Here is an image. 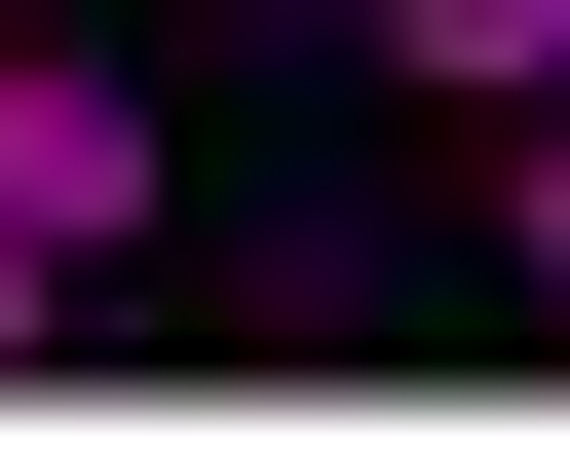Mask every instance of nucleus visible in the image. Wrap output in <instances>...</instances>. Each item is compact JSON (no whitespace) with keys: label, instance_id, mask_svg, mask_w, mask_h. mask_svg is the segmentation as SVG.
Wrapping results in <instances>:
<instances>
[{"label":"nucleus","instance_id":"f257e3e1","mask_svg":"<svg viewBox=\"0 0 570 456\" xmlns=\"http://www.w3.org/2000/svg\"><path fill=\"white\" fill-rule=\"evenodd\" d=\"M0 228L39 267H153V77L115 39H0Z\"/></svg>","mask_w":570,"mask_h":456},{"label":"nucleus","instance_id":"7ed1b4c3","mask_svg":"<svg viewBox=\"0 0 570 456\" xmlns=\"http://www.w3.org/2000/svg\"><path fill=\"white\" fill-rule=\"evenodd\" d=\"M494 267H532V305H570V77H532V152H494Z\"/></svg>","mask_w":570,"mask_h":456},{"label":"nucleus","instance_id":"20e7f679","mask_svg":"<svg viewBox=\"0 0 570 456\" xmlns=\"http://www.w3.org/2000/svg\"><path fill=\"white\" fill-rule=\"evenodd\" d=\"M39 343H77V267H39V228H0V380H39Z\"/></svg>","mask_w":570,"mask_h":456},{"label":"nucleus","instance_id":"f03ea898","mask_svg":"<svg viewBox=\"0 0 570 456\" xmlns=\"http://www.w3.org/2000/svg\"><path fill=\"white\" fill-rule=\"evenodd\" d=\"M381 77H456V115H532V77H570V0H381Z\"/></svg>","mask_w":570,"mask_h":456}]
</instances>
